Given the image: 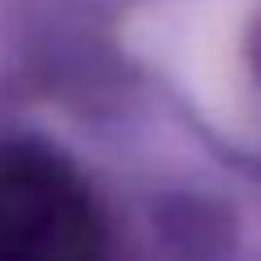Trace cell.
<instances>
[{
	"label": "cell",
	"mask_w": 261,
	"mask_h": 261,
	"mask_svg": "<svg viewBox=\"0 0 261 261\" xmlns=\"http://www.w3.org/2000/svg\"><path fill=\"white\" fill-rule=\"evenodd\" d=\"M109 231L87 178L35 140L0 144V261H92Z\"/></svg>",
	"instance_id": "obj_1"
}]
</instances>
